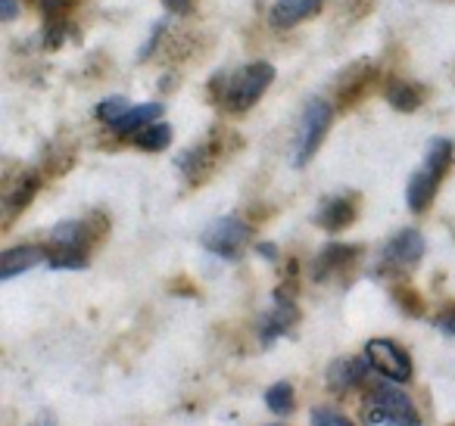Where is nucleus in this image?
<instances>
[{
  "label": "nucleus",
  "mask_w": 455,
  "mask_h": 426,
  "mask_svg": "<svg viewBox=\"0 0 455 426\" xmlns=\"http://www.w3.org/2000/svg\"><path fill=\"white\" fill-rule=\"evenodd\" d=\"M449 165H452V144L443 138L430 140L427 153H424V165L411 175L409 193H405L411 212H424V209L434 202V193H436V187H440Z\"/></svg>",
  "instance_id": "f257e3e1"
},
{
  "label": "nucleus",
  "mask_w": 455,
  "mask_h": 426,
  "mask_svg": "<svg viewBox=\"0 0 455 426\" xmlns=\"http://www.w3.org/2000/svg\"><path fill=\"white\" fill-rule=\"evenodd\" d=\"M331 128V106L322 100V97H312L306 103L303 115H299L297 125V138H293V165H306L322 146L324 134Z\"/></svg>",
  "instance_id": "f03ea898"
},
{
  "label": "nucleus",
  "mask_w": 455,
  "mask_h": 426,
  "mask_svg": "<svg viewBox=\"0 0 455 426\" xmlns=\"http://www.w3.org/2000/svg\"><path fill=\"white\" fill-rule=\"evenodd\" d=\"M272 82H275L272 66L268 63H250V66H243L241 72H235V75L228 78L221 100H225L231 109H250L262 94H266Z\"/></svg>",
  "instance_id": "7ed1b4c3"
},
{
  "label": "nucleus",
  "mask_w": 455,
  "mask_h": 426,
  "mask_svg": "<svg viewBox=\"0 0 455 426\" xmlns=\"http://www.w3.org/2000/svg\"><path fill=\"white\" fill-rule=\"evenodd\" d=\"M371 405H374V414H378L387 426H418L421 423L415 401L399 389V383H380V386H374Z\"/></svg>",
  "instance_id": "20e7f679"
},
{
  "label": "nucleus",
  "mask_w": 455,
  "mask_h": 426,
  "mask_svg": "<svg viewBox=\"0 0 455 426\" xmlns=\"http://www.w3.org/2000/svg\"><path fill=\"white\" fill-rule=\"evenodd\" d=\"M247 240H250V227L241 218H235V215H228V218L212 221L203 231L200 243L221 258H237L243 252V246H247Z\"/></svg>",
  "instance_id": "39448f33"
},
{
  "label": "nucleus",
  "mask_w": 455,
  "mask_h": 426,
  "mask_svg": "<svg viewBox=\"0 0 455 426\" xmlns=\"http://www.w3.org/2000/svg\"><path fill=\"white\" fill-rule=\"evenodd\" d=\"M365 358L380 376H387L390 383H409L411 380V358L393 339H371L365 345Z\"/></svg>",
  "instance_id": "423d86ee"
},
{
  "label": "nucleus",
  "mask_w": 455,
  "mask_h": 426,
  "mask_svg": "<svg viewBox=\"0 0 455 426\" xmlns=\"http://www.w3.org/2000/svg\"><path fill=\"white\" fill-rule=\"evenodd\" d=\"M421 256H424L421 233L411 231V227H405V231H399L396 237L384 246L380 262H384L387 268H411V264H418V258Z\"/></svg>",
  "instance_id": "0eeeda50"
},
{
  "label": "nucleus",
  "mask_w": 455,
  "mask_h": 426,
  "mask_svg": "<svg viewBox=\"0 0 455 426\" xmlns=\"http://www.w3.org/2000/svg\"><path fill=\"white\" fill-rule=\"evenodd\" d=\"M297 324V305H293L287 296H275V305H272V312L266 314V320H262V327H259V336H262V343H272V339H278V336H284L291 327Z\"/></svg>",
  "instance_id": "6e6552de"
},
{
  "label": "nucleus",
  "mask_w": 455,
  "mask_h": 426,
  "mask_svg": "<svg viewBox=\"0 0 455 426\" xmlns=\"http://www.w3.org/2000/svg\"><path fill=\"white\" fill-rule=\"evenodd\" d=\"M44 258L47 256L41 246H16V249L4 252V258H0V280H13V277L32 271L35 264H41Z\"/></svg>",
  "instance_id": "1a4fd4ad"
},
{
  "label": "nucleus",
  "mask_w": 455,
  "mask_h": 426,
  "mask_svg": "<svg viewBox=\"0 0 455 426\" xmlns=\"http://www.w3.org/2000/svg\"><path fill=\"white\" fill-rule=\"evenodd\" d=\"M324 0H275L272 7V26L275 28H291V26H299L303 20L318 13Z\"/></svg>",
  "instance_id": "9d476101"
},
{
  "label": "nucleus",
  "mask_w": 455,
  "mask_h": 426,
  "mask_svg": "<svg viewBox=\"0 0 455 426\" xmlns=\"http://www.w3.org/2000/svg\"><path fill=\"white\" fill-rule=\"evenodd\" d=\"M368 367H371V364H368V358H340V361H334V364H331V370H328L331 389H337V392H347V389H353L355 383L365 380Z\"/></svg>",
  "instance_id": "9b49d317"
},
{
  "label": "nucleus",
  "mask_w": 455,
  "mask_h": 426,
  "mask_svg": "<svg viewBox=\"0 0 455 426\" xmlns=\"http://www.w3.org/2000/svg\"><path fill=\"white\" fill-rule=\"evenodd\" d=\"M353 215H355L353 202H349L347 196H337V200L322 202L315 221L324 227V231H340V227H347L349 221H353Z\"/></svg>",
  "instance_id": "f8f14e48"
},
{
  "label": "nucleus",
  "mask_w": 455,
  "mask_h": 426,
  "mask_svg": "<svg viewBox=\"0 0 455 426\" xmlns=\"http://www.w3.org/2000/svg\"><path fill=\"white\" fill-rule=\"evenodd\" d=\"M159 115H163V106H156V103H138V106L128 109L125 119L116 122L113 128L122 134H138V131H144L147 125H153Z\"/></svg>",
  "instance_id": "ddd939ff"
},
{
  "label": "nucleus",
  "mask_w": 455,
  "mask_h": 426,
  "mask_svg": "<svg viewBox=\"0 0 455 426\" xmlns=\"http://www.w3.org/2000/svg\"><path fill=\"white\" fill-rule=\"evenodd\" d=\"M51 240L57 249H84L88 246V227H84V221H60L51 231Z\"/></svg>",
  "instance_id": "4468645a"
},
{
  "label": "nucleus",
  "mask_w": 455,
  "mask_h": 426,
  "mask_svg": "<svg viewBox=\"0 0 455 426\" xmlns=\"http://www.w3.org/2000/svg\"><path fill=\"white\" fill-rule=\"evenodd\" d=\"M169 140H172V128L163 125V122H153V125H147L144 131L134 134V144H138L140 150H150V153L165 150Z\"/></svg>",
  "instance_id": "2eb2a0df"
},
{
  "label": "nucleus",
  "mask_w": 455,
  "mask_h": 426,
  "mask_svg": "<svg viewBox=\"0 0 455 426\" xmlns=\"http://www.w3.org/2000/svg\"><path fill=\"white\" fill-rule=\"evenodd\" d=\"M266 405H268V411H272V414H278V417H287V414L293 411V405H297L291 383H287V380L275 383V386L266 392Z\"/></svg>",
  "instance_id": "dca6fc26"
},
{
  "label": "nucleus",
  "mask_w": 455,
  "mask_h": 426,
  "mask_svg": "<svg viewBox=\"0 0 455 426\" xmlns=\"http://www.w3.org/2000/svg\"><path fill=\"white\" fill-rule=\"evenodd\" d=\"M387 100H390V106L403 109V113H415L418 103H421V94H418L409 82H393L390 88H387Z\"/></svg>",
  "instance_id": "f3484780"
},
{
  "label": "nucleus",
  "mask_w": 455,
  "mask_h": 426,
  "mask_svg": "<svg viewBox=\"0 0 455 426\" xmlns=\"http://www.w3.org/2000/svg\"><path fill=\"white\" fill-rule=\"evenodd\" d=\"M349 258H353V249H349V246H328V249L322 252V258L315 262V277L322 280V277H328L334 268L347 264Z\"/></svg>",
  "instance_id": "a211bd4d"
},
{
  "label": "nucleus",
  "mask_w": 455,
  "mask_h": 426,
  "mask_svg": "<svg viewBox=\"0 0 455 426\" xmlns=\"http://www.w3.org/2000/svg\"><path fill=\"white\" fill-rule=\"evenodd\" d=\"M47 262H51V268H57V271L88 268V256H84V249H57V252L47 256Z\"/></svg>",
  "instance_id": "6ab92c4d"
},
{
  "label": "nucleus",
  "mask_w": 455,
  "mask_h": 426,
  "mask_svg": "<svg viewBox=\"0 0 455 426\" xmlns=\"http://www.w3.org/2000/svg\"><path fill=\"white\" fill-rule=\"evenodd\" d=\"M132 109V103L125 97H107V100L97 106V119L107 122V125H116V122L125 119V113Z\"/></svg>",
  "instance_id": "aec40b11"
},
{
  "label": "nucleus",
  "mask_w": 455,
  "mask_h": 426,
  "mask_svg": "<svg viewBox=\"0 0 455 426\" xmlns=\"http://www.w3.org/2000/svg\"><path fill=\"white\" fill-rule=\"evenodd\" d=\"M35 190H38V178H35V175L22 178V181L16 184V190H13V193L7 196V206H10V212H20V209L26 206V202L35 196Z\"/></svg>",
  "instance_id": "412c9836"
},
{
  "label": "nucleus",
  "mask_w": 455,
  "mask_h": 426,
  "mask_svg": "<svg viewBox=\"0 0 455 426\" xmlns=\"http://www.w3.org/2000/svg\"><path fill=\"white\" fill-rule=\"evenodd\" d=\"M312 426H355L347 414H340L337 407H328V405H318L312 407Z\"/></svg>",
  "instance_id": "4be33fe9"
},
{
  "label": "nucleus",
  "mask_w": 455,
  "mask_h": 426,
  "mask_svg": "<svg viewBox=\"0 0 455 426\" xmlns=\"http://www.w3.org/2000/svg\"><path fill=\"white\" fill-rule=\"evenodd\" d=\"M436 330L446 333V336H455V305L446 308V312L436 318Z\"/></svg>",
  "instance_id": "5701e85b"
},
{
  "label": "nucleus",
  "mask_w": 455,
  "mask_h": 426,
  "mask_svg": "<svg viewBox=\"0 0 455 426\" xmlns=\"http://www.w3.org/2000/svg\"><path fill=\"white\" fill-rule=\"evenodd\" d=\"M20 7H16V0H0V20L4 22H13Z\"/></svg>",
  "instance_id": "b1692460"
},
{
  "label": "nucleus",
  "mask_w": 455,
  "mask_h": 426,
  "mask_svg": "<svg viewBox=\"0 0 455 426\" xmlns=\"http://www.w3.org/2000/svg\"><path fill=\"white\" fill-rule=\"evenodd\" d=\"M28 426H57V417H53L51 411H41L38 417H35V420H32V423H28Z\"/></svg>",
  "instance_id": "393cba45"
},
{
  "label": "nucleus",
  "mask_w": 455,
  "mask_h": 426,
  "mask_svg": "<svg viewBox=\"0 0 455 426\" xmlns=\"http://www.w3.org/2000/svg\"><path fill=\"white\" fill-rule=\"evenodd\" d=\"M163 4L172 10V13H188L190 10V0H163Z\"/></svg>",
  "instance_id": "a878e982"
},
{
  "label": "nucleus",
  "mask_w": 455,
  "mask_h": 426,
  "mask_svg": "<svg viewBox=\"0 0 455 426\" xmlns=\"http://www.w3.org/2000/svg\"><path fill=\"white\" fill-rule=\"evenodd\" d=\"M259 252H262V258H275V256H278V249H275L272 243H259Z\"/></svg>",
  "instance_id": "bb28decb"
},
{
  "label": "nucleus",
  "mask_w": 455,
  "mask_h": 426,
  "mask_svg": "<svg viewBox=\"0 0 455 426\" xmlns=\"http://www.w3.org/2000/svg\"><path fill=\"white\" fill-rule=\"evenodd\" d=\"M268 426H284V423H268Z\"/></svg>",
  "instance_id": "cd10ccee"
}]
</instances>
